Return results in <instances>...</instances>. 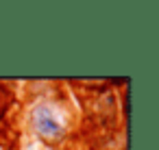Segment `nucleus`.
<instances>
[{"label":"nucleus","instance_id":"nucleus-1","mask_svg":"<svg viewBox=\"0 0 159 150\" xmlns=\"http://www.w3.org/2000/svg\"><path fill=\"white\" fill-rule=\"evenodd\" d=\"M26 124L31 135L48 146H61L70 137V130H72L70 113L66 104L52 98L35 100L26 113Z\"/></svg>","mask_w":159,"mask_h":150}]
</instances>
